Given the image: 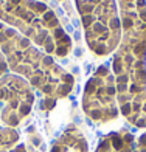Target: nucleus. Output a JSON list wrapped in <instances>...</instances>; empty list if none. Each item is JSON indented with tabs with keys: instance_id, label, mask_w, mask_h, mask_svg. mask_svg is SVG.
<instances>
[{
	"instance_id": "f03ea898",
	"label": "nucleus",
	"mask_w": 146,
	"mask_h": 152,
	"mask_svg": "<svg viewBox=\"0 0 146 152\" xmlns=\"http://www.w3.org/2000/svg\"><path fill=\"white\" fill-rule=\"evenodd\" d=\"M0 53L14 73L23 76L42 93L59 98L73 87V76L58 65L50 54L10 26L0 23Z\"/></svg>"
},
{
	"instance_id": "7ed1b4c3",
	"label": "nucleus",
	"mask_w": 146,
	"mask_h": 152,
	"mask_svg": "<svg viewBox=\"0 0 146 152\" xmlns=\"http://www.w3.org/2000/svg\"><path fill=\"white\" fill-rule=\"evenodd\" d=\"M0 20L51 58H65L72 50V39L53 10L42 2L0 0Z\"/></svg>"
},
{
	"instance_id": "f257e3e1",
	"label": "nucleus",
	"mask_w": 146,
	"mask_h": 152,
	"mask_svg": "<svg viewBox=\"0 0 146 152\" xmlns=\"http://www.w3.org/2000/svg\"><path fill=\"white\" fill-rule=\"evenodd\" d=\"M121 39L112 70L121 112L137 126H146V0H117Z\"/></svg>"
},
{
	"instance_id": "6e6552de",
	"label": "nucleus",
	"mask_w": 146,
	"mask_h": 152,
	"mask_svg": "<svg viewBox=\"0 0 146 152\" xmlns=\"http://www.w3.org/2000/svg\"><path fill=\"white\" fill-rule=\"evenodd\" d=\"M6 70H8V64L5 61V56L0 53V76H3L6 73Z\"/></svg>"
},
{
	"instance_id": "39448f33",
	"label": "nucleus",
	"mask_w": 146,
	"mask_h": 152,
	"mask_svg": "<svg viewBox=\"0 0 146 152\" xmlns=\"http://www.w3.org/2000/svg\"><path fill=\"white\" fill-rule=\"evenodd\" d=\"M110 68L107 64L101 65L84 87V110L96 121L112 120L118 113L115 107L117 82Z\"/></svg>"
},
{
	"instance_id": "423d86ee",
	"label": "nucleus",
	"mask_w": 146,
	"mask_h": 152,
	"mask_svg": "<svg viewBox=\"0 0 146 152\" xmlns=\"http://www.w3.org/2000/svg\"><path fill=\"white\" fill-rule=\"evenodd\" d=\"M33 92L30 84L23 78L16 75H3L0 78V101H8V107L5 110V121L8 124H17L23 115L31 109Z\"/></svg>"
},
{
	"instance_id": "20e7f679",
	"label": "nucleus",
	"mask_w": 146,
	"mask_h": 152,
	"mask_svg": "<svg viewBox=\"0 0 146 152\" xmlns=\"http://www.w3.org/2000/svg\"><path fill=\"white\" fill-rule=\"evenodd\" d=\"M87 47L96 56L115 53L121 39L117 0H75Z\"/></svg>"
},
{
	"instance_id": "0eeeda50",
	"label": "nucleus",
	"mask_w": 146,
	"mask_h": 152,
	"mask_svg": "<svg viewBox=\"0 0 146 152\" xmlns=\"http://www.w3.org/2000/svg\"><path fill=\"white\" fill-rule=\"evenodd\" d=\"M132 148H134V137L121 132L106 137L96 152H132Z\"/></svg>"
}]
</instances>
